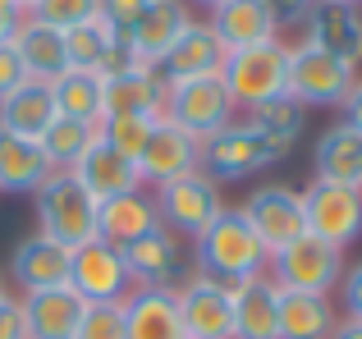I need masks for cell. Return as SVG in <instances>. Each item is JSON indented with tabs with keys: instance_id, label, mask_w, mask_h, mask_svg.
<instances>
[{
	"instance_id": "obj_9",
	"label": "cell",
	"mask_w": 362,
	"mask_h": 339,
	"mask_svg": "<svg viewBox=\"0 0 362 339\" xmlns=\"http://www.w3.org/2000/svg\"><path fill=\"white\" fill-rule=\"evenodd\" d=\"M69 289L88 307H101V303H124L138 285H133V275H129L124 252L110 248L106 239H92V243H83V248L69 252Z\"/></svg>"
},
{
	"instance_id": "obj_11",
	"label": "cell",
	"mask_w": 362,
	"mask_h": 339,
	"mask_svg": "<svg viewBox=\"0 0 362 339\" xmlns=\"http://www.w3.org/2000/svg\"><path fill=\"white\" fill-rule=\"evenodd\" d=\"M303 215H308V234H317L330 248H349L362 234V188L312 179L303 188Z\"/></svg>"
},
{
	"instance_id": "obj_28",
	"label": "cell",
	"mask_w": 362,
	"mask_h": 339,
	"mask_svg": "<svg viewBox=\"0 0 362 339\" xmlns=\"http://www.w3.org/2000/svg\"><path fill=\"white\" fill-rule=\"evenodd\" d=\"M14 51L23 55V69L28 78H42V83H55L64 69H69V55H64V32L42 18L28 14L14 32Z\"/></svg>"
},
{
	"instance_id": "obj_41",
	"label": "cell",
	"mask_w": 362,
	"mask_h": 339,
	"mask_svg": "<svg viewBox=\"0 0 362 339\" xmlns=\"http://www.w3.org/2000/svg\"><path fill=\"white\" fill-rule=\"evenodd\" d=\"M262 5L271 9L275 28H293V23H308V14H312L317 0H262Z\"/></svg>"
},
{
	"instance_id": "obj_43",
	"label": "cell",
	"mask_w": 362,
	"mask_h": 339,
	"mask_svg": "<svg viewBox=\"0 0 362 339\" xmlns=\"http://www.w3.org/2000/svg\"><path fill=\"white\" fill-rule=\"evenodd\" d=\"M23 9L14 5V0H0V46H9L14 42V32H18V23H23Z\"/></svg>"
},
{
	"instance_id": "obj_47",
	"label": "cell",
	"mask_w": 362,
	"mask_h": 339,
	"mask_svg": "<svg viewBox=\"0 0 362 339\" xmlns=\"http://www.w3.org/2000/svg\"><path fill=\"white\" fill-rule=\"evenodd\" d=\"M14 5L23 9V14H33V5H37V0H14Z\"/></svg>"
},
{
	"instance_id": "obj_25",
	"label": "cell",
	"mask_w": 362,
	"mask_h": 339,
	"mask_svg": "<svg viewBox=\"0 0 362 339\" xmlns=\"http://www.w3.org/2000/svg\"><path fill=\"white\" fill-rule=\"evenodd\" d=\"M225 55L230 51H225V46L216 42V32L197 18V23L175 42V51L160 60V78H165L170 88H175V83H188V78H211V73H221Z\"/></svg>"
},
{
	"instance_id": "obj_10",
	"label": "cell",
	"mask_w": 362,
	"mask_h": 339,
	"mask_svg": "<svg viewBox=\"0 0 362 339\" xmlns=\"http://www.w3.org/2000/svg\"><path fill=\"white\" fill-rule=\"evenodd\" d=\"M170 83L151 64H124L101 78V119H165Z\"/></svg>"
},
{
	"instance_id": "obj_40",
	"label": "cell",
	"mask_w": 362,
	"mask_h": 339,
	"mask_svg": "<svg viewBox=\"0 0 362 339\" xmlns=\"http://www.w3.org/2000/svg\"><path fill=\"white\" fill-rule=\"evenodd\" d=\"M339 303H344L349 321H362V261L344 266V280H339Z\"/></svg>"
},
{
	"instance_id": "obj_7",
	"label": "cell",
	"mask_w": 362,
	"mask_h": 339,
	"mask_svg": "<svg viewBox=\"0 0 362 339\" xmlns=\"http://www.w3.org/2000/svg\"><path fill=\"white\" fill-rule=\"evenodd\" d=\"M234 115H239V106H234V97H230V88H225L221 73L175 83V88H170V101H165V119L179 124L184 133H193L197 143L216 138L221 129H230Z\"/></svg>"
},
{
	"instance_id": "obj_48",
	"label": "cell",
	"mask_w": 362,
	"mask_h": 339,
	"mask_svg": "<svg viewBox=\"0 0 362 339\" xmlns=\"http://www.w3.org/2000/svg\"><path fill=\"white\" fill-rule=\"evenodd\" d=\"M0 298H9V289H5V275H0Z\"/></svg>"
},
{
	"instance_id": "obj_4",
	"label": "cell",
	"mask_w": 362,
	"mask_h": 339,
	"mask_svg": "<svg viewBox=\"0 0 362 339\" xmlns=\"http://www.w3.org/2000/svg\"><path fill=\"white\" fill-rule=\"evenodd\" d=\"M221 78L243 115L275 97H289V46L266 42V46H247V51H230L221 64Z\"/></svg>"
},
{
	"instance_id": "obj_13",
	"label": "cell",
	"mask_w": 362,
	"mask_h": 339,
	"mask_svg": "<svg viewBox=\"0 0 362 339\" xmlns=\"http://www.w3.org/2000/svg\"><path fill=\"white\" fill-rule=\"evenodd\" d=\"M188 339H234V289L211 275H188L175 289Z\"/></svg>"
},
{
	"instance_id": "obj_30",
	"label": "cell",
	"mask_w": 362,
	"mask_h": 339,
	"mask_svg": "<svg viewBox=\"0 0 362 339\" xmlns=\"http://www.w3.org/2000/svg\"><path fill=\"white\" fill-rule=\"evenodd\" d=\"M55 92L51 83L42 78H28L18 92H9L5 101H0V129H9V133L18 138H42L46 129L55 124Z\"/></svg>"
},
{
	"instance_id": "obj_14",
	"label": "cell",
	"mask_w": 362,
	"mask_h": 339,
	"mask_svg": "<svg viewBox=\"0 0 362 339\" xmlns=\"http://www.w3.org/2000/svg\"><path fill=\"white\" fill-rule=\"evenodd\" d=\"M193 9H188V0H147V9L138 14V23L124 32V42H129V55L138 64H151V69H160V60H165L170 51H175V42L193 28Z\"/></svg>"
},
{
	"instance_id": "obj_17",
	"label": "cell",
	"mask_w": 362,
	"mask_h": 339,
	"mask_svg": "<svg viewBox=\"0 0 362 339\" xmlns=\"http://www.w3.org/2000/svg\"><path fill=\"white\" fill-rule=\"evenodd\" d=\"M64 55H69V69H88V73H101V78H110L115 69L133 64L124 32H115L101 14L64 32Z\"/></svg>"
},
{
	"instance_id": "obj_37",
	"label": "cell",
	"mask_w": 362,
	"mask_h": 339,
	"mask_svg": "<svg viewBox=\"0 0 362 339\" xmlns=\"http://www.w3.org/2000/svg\"><path fill=\"white\" fill-rule=\"evenodd\" d=\"M74 339H129L124 331V303H101V307H88L78 321V335Z\"/></svg>"
},
{
	"instance_id": "obj_23",
	"label": "cell",
	"mask_w": 362,
	"mask_h": 339,
	"mask_svg": "<svg viewBox=\"0 0 362 339\" xmlns=\"http://www.w3.org/2000/svg\"><path fill=\"white\" fill-rule=\"evenodd\" d=\"M124 331L129 339H188L175 289H133L124 298Z\"/></svg>"
},
{
	"instance_id": "obj_39",
	"label": "cell",
	"mask_w": 362,
	"mask_h": 339,
	"mask_svg": "<svg viewBox=\"0 0 362 339\" xmlns=\"http://www.w3.org/2000/svg\"><path fill=\"white\" fill-rule=\"evenodd\" d=\"M28 83V69H23V55L14 51V42L0 46V101L9 97V92H18Z\"/></svg>"
},
{
	"instance_id": "obj_33",
	"label": "cell",
	"mask_w": 362,
	"mask_h": 339,
	"mask_svg": "<svg viewBox=\"0 0 362 339\" xmlns=\"http://www.w3.org/2000/svg\"><path fill=\"white\" fill-rule=\"evenodd\" d=\"M101 138V124H83V119H64L55 115V124L46 129L37 143H42L46 161H51V170H74L88 156V147Z\"/></svg>"
},
{
	"instance_id": "obj_38",
	"label": "cell",
	"mask_w": 362,
	"mask_h": 339,
	"mask_svg": "<svg viewBox=\"0 0 362 339\" xmlns=\"http://www.w3.org/2000/svg\"><path fill=\"white\" fill-rule=\"evenodd\" d=\"M142 9H147V0H101L97 5V14L106 18L110 28H115V32H129L133 23H138V14Z\"/></svg>"
},
{
	"instance_id": "obj_6",
	"label": "cell",
	"mask_w": 362,
	"mask_h": 339,
	"mask_svg": "<svg viewBox=\"0 0 362 339\" xmlns=\"http://www.w3.org/2000/svg\"><path fill=\"white\" fill-rule=\"evenodd\" d=\"M358 83V69L335 55L317 51L312 42H293L289 46V97L303 110H335L349 101Z\"/></svg>"
},
{
	"instance_id": "obj_46",
	"label": "cell",
	"mask_w": 362,
	"mask_h": 339,
	"mask_svg": "<svg viewBox=\"0 0 362 339\" xmlns=\"http://www.w3.org/2000/svg\"><path fill=\"white\" fill-rule=\"evenodd\" d=\"M193 5H202L206 14H211V9H216V5H225V0H193Z\"/></svg>"
},
{
	"instance_id": "obj_12",
	"label": "cell",
	"mask_w": 362,
	"mask_h": 339,
	"mask_svg": "<svg viewBox=\"0 0 362 339\" xmlns=\"http://www.w3.org/2000/svg\"><path fill=\"white\" fill-rule=\"evenodd\" d=\"M239 211L247 215V225L257 230V239H262L271 252L308 234L303 193H298V188H289V184H262V188H252Z\"/></svg>"
},
{
	"instance_id": "obj_49",
	"label": "cell",
	"mask_w": 362,
	"mask_h": 339,
	"mask_svg": "<svg viewBox=\"0 0 362 339\" xmlns=\"http://www.w3.org/2000/svg\"><path fill=\"white\" fill-rule=\"evenodd\" d=\"M335 5H362V0H335Z\"/></svg>"
},
{
	"instance_id": "obj_27",
	"label": "cell",
	"mask_w": 362,
	"mask_h": 339,
	"mask_svg": "<svg viewBox=\"0 0 362 339\" xmlns=\"http://www.w3.org/2000/svg\"><path fill=\"white\" fill-rule=\"evenodd\" d=\"M312 170L321 184H344V188H362V133L354 124H330L321 133L317 152H312Z\"/></svg>"
},
{
	"instance_id": "obj_35",
	"label": "cell",
	"mask_w": 362,
	"mask_h": 339,
	"mask_svg": "<svg viewBox=\"0 0 362 339\" xmlns=\"http://www.w3.org/2000/svg\"><path fill=\"white\" fill-rule=\"evenodd\" d=\"M151 129H156V119H101V138H106L124 161H133V165H138Z\"/></svg>"
},
{
	"instance_id": "obj_18",
	"label": "cell",
	"mask_w": 362,
	"mask_h": 339,
	"mask_svg": "<svg viewBox=\"0 0 362 339\" xmlns=\"http://www.w3.org/2000/svg\"><path fill=\"white\" fill-rule=\"evenodd\" d=\"M124 261H129V275L138 289H179L184 285V252H179V239L165 225L151 230L147 239L129 243Z\"/></svg>"
},
{
	"instance_id": "obj_36",
	"label": "cell",
	"mask_w": 362,
	"mask_h": 339,
	"mask_svg": "<svg viewBox=\"0 0 362 339\" xmlns=\"http://www.w3.org/2000/svg\"><path fill=\"white\" fill-rule=\"evenodd\" d=\"M97 5H101V0H37V5H33V18H42V23L69 32V28L97 18Z\"/></svg>"
},
{
	"instance_id": "obj_34",
	"label": "cell",
	"mask_w": 362,
	"mask_h": 339,
	"mask_svg": "<svg viewBox=\"0 0 362 339\" xmlns=\"http://www.w3.org/2000/svg\"><path fill=\"white\" fill-rule=\"evenodd\" d=\"M243 119H247V124H257L262 133H271L275 143H284V147H298L303 129H308V110H303L293 97H275V101H266V106L247 110Z\"/></svg>"
},
{
	"instance_id": "obj_15",
	"label": "cell",
	"mask_w": 362,
	"mask_h": 339,
	"mask_svg": "<svg viewBox=\"0 0 362 339\" xmlns=\"http://www.w3.org/2000/svg\"><path fill=\"white\" fill-rule=\"evenodd\" d=\"M193 170H202V143L193 133H184L179 124H170V119H156V129H151L147 147L138 156L142 184L160 188V184H175V179L193 174Z\"/></svg>"
},
{
	"instance_id": "obj_8",
	"label": "cell",
	"mask_w": 362,
	"mask_h": 339,
	"mask_svg": "<svg viewBox=\"0 0 362 339\" xmlns=\"http://www.w3.org/2000/svg\"><path fill=\"white\" fill-rule=\"evenodd\" d=\"M151 197H156L160 225H165L170 234H179V239H197V234L225 211L221 184H216L211 174H202V170L175 179V184H160Z\"/></svg>"
},
{
	"instance_id": "obj_19",
	"label": "cell",
	"mask_w": 362,
	"mask_h": 339,
	"mask_svg": "<svg viewBox=\"0 0 362 339\" xmlns=\"http://www.w3.org/2000/svg\"><path fill=\"white\" fill-rule=\"evenodd\" d=\"M18 307H23V321H28V339H74L83 312H88V303H83L69 285L23 294Z\"/></svg>"
},
{
	"instance_id": "obj_3",
	"label": "cell",
	"mask_w": 362,
	"mask_h": 339,
	"mask_svg": "<svg viewBox=\"0 0 362 339\" xmlns=\"http://www.w3.org/2000/svg\"><path fill=\"white\" fill-rule=\"evenodd\" d=\"M293 147L275 143L271 133H262L247 119H234L230 129H221L216 138L202 143V174H211L216 184H239L247 174H262L266 165L284 161Z\"/></svg>"
},
{
	"instance_id": "obj_24",
	"label": "cell",
	"mask_w": 362,
	"mask_h": 339,
	"mask_svg": "<svg viewBox=\"0 0 362 339\" xmlns=\"http://www.w3.org/2000/svg\"><path fill=\"white\" fill-rule=\"evenodd\" d=\"M74 174H78V184L88 188L97 202H110V197H124V193H138V188H142L138 165L124 161L106 138H97V143L88 147V156L74 165Z\"/></svg>"
},
{
	"instance_id": "obj_1",
	"label": "cell",
	"mask_w": 362,
	"mask_h": 339,
	"mask_svg": "<svg viewBox=\"0 0 362 339\" xmlns=\"http://www.w3.org/2000/svg\"><path fill=\"white\" fill-rule=\"evenodd\" d=\"M193 257H197V275H211L230 289L266 275V266H271V248L257 239V230L247 225V215L239 206H225V211L197 234Z\"/></svg>"
},
{
	"instance_id": "obj_32",
	"label": "cell",
	"mask_w": 362,
	"mask_h": 339,
	"mask_svg": "<svg viewBox=\"0 0 362 339\" xmlns=\"http://www.w3.org/2000/svg\"><path fill=\"white\" fill-rule=\"evenodd\" d=\"M55 92V110L64 119H83V124H101V73L88 69H64L51 83Z\"/></svg>"
},
{
	"instance_id": "obj_16",
	"label": "cell",
	"mask_w": 362,
	"mask_h": 339,
	"mask_svg": "<svg viewBox=\"0 0 362 339\" xmlns=\"http://www.w3.org/2000/svg\"><path fill=\"white\" fill-rule=\"evenodd\" d=\"M308 32H303V42H312L317 51L335 55V60L354 64L362 60V9L358 5H335V0H317L308 14Z\"/></svg>"
},
{
	"instance_id": "obj_5",
	"label": "cell",
	"mask_w": 362,
	"mask_h": 339,
	"mask_svg": "<svg viewBox=\"0 0 362 339\" xmlns=\"http://www.w3.org/2000/svg\"><path fill=\"white\" fill-rule=\"evenodd\" d=\"M266 275L280 289H289V294L330 298V289H339V280H344V248H330L317 234H303V239H293V243L271 252Z\"/></svg>"
},
{
	"instance_id": "obj_45",
	"label": "cell",
	"mask_w": 362,
	"mask_h": 339,
	"mask_svg": "<svg viewBox=\"0 0 362 339\" xmlns=\"http://www.w3.org/2000/svg\"><path fill=\"white\" fill-rule=\"evenodd\" d=\"M330 339H362V321H349V316H339V326H335V335Z\"/></svg>"
},
{
	"instance_id": "obj_31",
	"label": "cell",
	"mask_w": 362,
	"mask_h": 339,
	"mask_svg": "<svg viewBox=\"0 0 362 339\" xmlns=\"http://www.w3.org/2000/svg\"><path fill=\"white\" fill-rule=\"evenodd\" d=\"M339 312L321 294H289L280 289V339H330Z\"/></svg>"
},
{
	"instance_id": "obj_29",
	"label": "cell",
	"mask_w": 362,
	"mask_h": 339,
	"mask_svg": "<svg viewBox=\"0 0 362 339\" xmlns=\"http://www.w3.org/2000/svg\"><path fill=\"white\" fill-rule=\"evenodd\" d=\"M46 179H51V161L42 143L0 129V193H37Z\"/></svg>"
},
{
	"instance_id": "obj_20",
	"label": "cell",
	"mask_w": 362,
	"mask_h": 339,
	"mask_svg": "<svg viewBox=\"0 0 362 339\" xmlns=\"http://www.w3.org/2000/svg\"><path fill=\"white\" fill-rule=\"evenodd\" d=\"M9 275L23 294L69 285V248L46 239V234H28V239H18L14 257H9Z\"/></svg>"
},
{
	"instance_id": "obj_21",
	"label": "cell",
	"mask_w": 362,
	"mask_h": 339,
	"mask_svg": "<svg viewBox=\"0 0 362 339\" xmlns=\"http://www.w3.org/2000/svg\"><path fill=\"white\" fill-rule=\"evenodd\" d=\"M206 28L216 32V42L225 51H247V46H266V42H280V28H275L271 9L262 0H225V5L211 9Z\"/></svg>"
},
{
	"instance_id": "obj_44",
	"label": "cell",
	"mask_w": 362,
	"mask_h": 339,
	"mask_svg": "<svg viewBox=\"0 0 362 339\" xmlns=\"http://www.w3.org/2000/svg\"><path fill=\"white\" fill-rule=\"evenodd\" d=\"M339 110H344V124H354L358 133H362V78L354 83V92H349V101Z\"/></svg>"
},
{
	"instance_id": "obj_2",
	"label": "cell",
	"mask_w": 362,
	"mask_h": 339,
	"mask_svg": "<svg viewBox=\"0 0 362 339\" xmlns=\"http://www.w3.org/2000/svg\"><path fill=\"white\" fill-rule=\"evenodd\" d=\"M33 206H37V225L46 239L64 243V248H83V243L97 239V215H101V202L78 184L74 170H51L42 188L33 193Z\"/></svg>"
},
{
	"instance_id": "obj_26",
	"label": "cell",
	"mask_w": 362,
	"mask_h": 339,
	"mask_svg": "<svg viewBox=\"0 0 362 339\" xmlns=\"http://www.w3.org/2000/svg\"><path fill=\"white\" fill-rule=\"evenodd\" d=\"M234 339H280V285L271 275L234 285Z\"/></svg>"
},
{
	"instance_id": "obj_22",
	"label": "cell",
	"mask_w": 362,
	"mask_h": 339,
	"mask_svg": "<svg viewBox=\"0 0 362 339\" xmlns=\"http://www.w3.org/2000/svg\"><path fill=\"white\" fill-rule=\"evenodd\" d=\"M151 230H160V211H156V197L147 188L138 193H124V197H110L101 202V215H97V239H106L110 248H129V243L147 239Z\"/></svg>"
},
{
	"instance_id": "obj_42",
	"label": "cell",
	"mask_w": 362,
	"mask_h": 339,
	"mask_svg": "<svg viewBox=\"0 0 362 339\" xmlns=\"http://www.w3.org/2000/svg\"><path fill=\"white\" fill-rule=\"evenodd\" d=\"M0 339H28V321L18 298H0Z\"/></svg>"
}]
</instances>
